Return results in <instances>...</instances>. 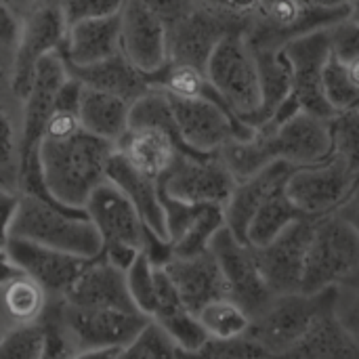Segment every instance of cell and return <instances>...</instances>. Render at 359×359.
Returning <instances> with one entry per match:
<instances>
[{
    "label": "cell",
    "instance_id": "6",
    "mask_svg": "<svg viewBox=\"0 0 359 359\" xmlns=\"http://www.w3.org/2000/svg\"><path fill=\"white\" fill-rule=\"evenodd\" d=\"M177 135L191 158L221 154L233 139L252 137L255 128L233 116L223 103L210 99H189L164 93Z\"/></svg>",
    "mask_w": 359,
    "mask_h": 359
},
{
    "label": "cell",
    "instance_id": "46",
    "mask_svg": "<svg viewBox=\"0 0 359 359\" xmlns=\"http://www.w3.org/2000/svg\"><path fill=\"white\" fill-rule=\"evenodd\" d=\"M337 215L341 219H345L359 233V181L355 183V187L351 189V194L347 196V200L339 206Z\"/></svg>",
    "mask_w": 359,
    "mask_h": 359
},
{
    "label": "cell",
    "instance_id": "53",
    "mask_svg": "<svg viewBox=\"0 0 359 359\" xmlns=\"http://www.w3.org/2000/svg\"><path fill=\"white\" fill-rule=\"evenodd\" d=\"M343 284H347V286H355V288H359V265L355 267V271H353V273H351V276H349V278H347V280H345Z\"/></svg>",
    "mask_w": 359,
    "mask_h": 359
},
{
    "label": "cell",
    "instance_id": "54",
    "mask_svg": "<svg viewBox=\"0 0 359 359\" xmlns=\"http://www.w3.org/2000/svg\"><path fill=\"white\" fill-rule=\"evenodd\" d=\"M15 2H19V4H32V2H38V0H15Z\"/></svg>",
    "mask_w": 359,
    "mask_h": 359
},
{
    "label": "cell",
    "instance_id": "10",
    "mask_svg": "<svg viewBox=\"0 0 359 359\" xmlns=\"http://www.w3.org/2000/svg\"><path fill=\"white\" fill-rule=\"evenodd\" d=\"M67 21L61 13L57 0H38L34 2L27 17L21 21L19 38L15 44L11 86L19 99H25L29 93L34 69L38 61L50 53H59L65 42Z\"/></svg>",
    "mask_w": 359,
    "mask_h": 359
},
{
    "label": "cell",
    "instance_id": "12",
    "mask_svg": "<svg viewBox=\"0 0 359 359\" xmlns=\"http://www.w3.org/2000/svg\"><path fill=\"white\" fill-rule=\"evenodd\" d=\"M292 67V90L290 101L299 111L330 120L337 111L330 107L324 93V67L330 57L328 32L305 34L284 46Z\"/></svg>",
    "mask_w": 359,
    "mask_h": 359
},
{
    "label": "cell",
    "instance_id": "21",
    "mask_svg": "<svg viewBox=\"0 0 359 359\" xmlns=\"http://www.w3.org/2000/svg\"><path fill=\"white\" fill-rule=\"evenodd\" d=\"M116 147L137 170H141L151 179L164 177V172L172 166L179 154L187 156L177 135L175 122L166 126H158V124L128 126L126 135Z\"/></svg>",
    "mask_w": 359,
    "mask_h": 359
},
{
    "label": "cell",
    "instance_id": "44",
    "mask_svg": "<svg viewBox=\"0 0 359 359\" xmlns=\"http://www.w3.org/2000/svg\"><path fill=\"white\" fill-rule=\"evenodd\" d=\"M17 206H19V196L0 187V248H4L8 244Z\"/></svg>",
    "mask_w": 359,
    "mask_h": 359
},
{
    "label": "cell",
    "instance_id": "51",
    "mask_svg": "<svg viewBox=\"0 0 359 359\" xmlns=\"http://www.w3.org/2000/svg\"><path fill=\"white\" fill-rule=\"evenodd\" d=\"M198 4H204V6H212V8H221V11H225L227 0H198Z\"/></svg>",
    "mask_w": 359,
    "mask_h": 359
},
{
    "label": "cell",
    "instance_id": "4",
    "mask_svg": "<svg viewBox=\"0 0 359 359\" xmlns=\"http://www.w3.org/2000/svg\"><path fill=\"white\" fill-rule=\"evenodd\" d=\"M208 82L233 116L248 124L261 109V80L255 50L244 29H233L212 50L206 69Z\"/></svg>",
    "mask_w": 359,
    "mask_h": 359
},
{
    "label": "cell",
    "instance_id": "18",
    "mask_svg": "<svg viewBox=\"0 0 359 359\" xmlns=\"http://www.w3.org/2000/svg\"><path fill=\"white\" fill-rule=\"evenodd\" d=\"M6 250L21 273L32 278L48 299H61L88 261L21 238H8Z\"/></svg>",
    "mask_w": 359,
    "mask_h": 359
},
{
    "label": "cell",
    "instance_id": "17",
    "mask_svg": "<svg viewBox=\"0 0 359 359\" xmlns=\"http://www.w3.org/2000/svg\"><path fill=\"white\" fill-rule=\"evenodd\" d=\"M120 53L145 76L168 63V27L143 0H126L120 8Z\"/></svg>",
    "mask_w": 359,
    "mask_h": 359
},
{
    "label": "cell",
    "instance_id": "47",
    "mask_svg": "<svg viewBox=\"0 0 359 359\" xmlns=\"http://www.w3.org/2000/svg\"><path fill=\"white\" fill-rule=\"evenodd\" d=\"M17 276H21V269L15 265V261L11 259L6 246L0 248V286L8 284L11 280H15Z\"/></svg>",
    "mask_w": 359,
    "mask_h": 359
},
{
    "label": "cell",
    "instance_id": "25",
    "mask_svg": "<svg viewBox=\"0 0 359 359\" xmlns=\"http://www.w3.org/2000/svg\"><path fill=\"white\" fill-rule=\"evenodd\" d=\"M120 53V13L78 21L67 27L59 48L65 65H90Z\"/></svg>",
    "mask_w": 359,
    "mask_h": 359
},
{
    "label": "cell",
    "instance_id": "16",
    "mask_svg": "<svg viewBox=\"0 0 359 359\" xmlns=\"http://www.w3.org/2000/svg\"><path fill=\"white\" fill-rule=\"evenodd\" d=\"M313 221L301 219L265 246L252 248L259 271L273 297L301 292Z\"/></svg>",
    "mask_w": 359,
    "mask_h": 359
},
{
    "label": "cell",
    "instance_id": "29",
    "mask_svg": "<svg viewBox=\"0 0 359 359\" xmlns=\"http://www.w3.org/2000/svg\"><path fill=\"white\" fill-rule=\"evenodd\" d=\"M301 219H307V217L288 198L286 183H284L276 187L273 191H269L267 198L259 204L246 229V244L252 248L265 246L276 236H280L286 227H290L292 223Z\"/></svg>",
    "mask_w": 359,
    "mask_h": 359
},
{
    "label": "cell",
    "instance_id": "15",
    "mask_svg": "<svg viewBox=\"0 0 359 359\" xmlns=\"http://www.w3.org/2000/svg\"><path fill=\"white\" fill-rule=\"evenodd\" d=\"M233 29H246V25L221 8L198 4L168 27V61L204 72L217 44Z\"/></svg>",
    "mask_w": 359,
    "mask_h": 359
},
{
    "label": "cell",
    "instance_id": "32",
    "mask_svg": "<svg viewBox=\"0 0 359 359\" xmlns=\"http://www.w3.org/2000/svg\"><path fill=\"white\" fill-rule=\"evenodd\" d=\"M221 227H225L223 208L204 206L189 227L172 242V257H196L210 250V242Z\"/></svg>",
    "mask_w": 359,
    "mask_h": 359
},
{
    "label": "cell",
    "instance_id": "55",
    "mask_svg": "<svg viewBox=\"0 0 359 359\" xmlns=\"http://www.w3.org/2000/svg\"><path fill=\"white\" fill-rule=\"evenodd\" d=\"M4 332H6V330H2V328H0V334H4Z\"/></svg>",
    "mask_w": 359,
    "mask_h": 359
},
{
    "label": "cell",
    "instance_id": "22",
    "mask_svg": "<svg viewBox=\"0 0 359 359\" xmlns=\"http://www.w3.org/2000/svg\"><path fill=\"white\" fill-rule=\"evenodd\" d=\"M164 271L191 313H198L215 299L229 297L221 267L210 250L196 257H172Z\"/></svg>",
    "mask_w": 359,
    "mask_h": 359
},
{
    "label": "cell",
    "instance_id": "33",
    "mask_svg": "<svg viewBox=\"0 0 359 359\" xmlns=\"http://www.w3.org/2000/svg\"><path fill=\"white\" fill-rule=\"evenodd\" d=\"M330 156L359 181V109L339 111L330 120Z\"/></svg>",
    "mask_w": 359,
    "mask_h": 359
},
{
    "label": "cell",
    "instance_id": "26",
    "mask_svg": "<svg viewBox=\"0 0 359 359\" xmlns=\"http://www.w3.org/2000/svg\"><path fill=\"white\" fill-rule=\"evenodd\" d=\"M130 105L118 95L82 84L78 122L86 133L118 145L130 126Z\"/></svg>",
    "mask_w": 359,
    "mask_h": 359
},
{
    "label": "cell",
    "instance_id": "45",
    "mask_svg": "<svg viewBox=\"0 0 359 359\" xmlns=\"http://www.w3.org/2000/svg\"><path fill=\"white\" fill-rule=\"evenodd\" d=\"M21 21L13 13V8L0 0V48H15L19 38Z\"/></svg>",
    "mask_w": 359,
    "mask_h": 359
},
{
    "label": "cell",
    "instance_id": "13",
    "mask_svg": "<svg viewBox=\"0 0 359 359\" xmlns=\"http://www.w3.org/2000/svg\"><path fill=\"white\" fill-rule=\"evenodd\" d=\"M358 179L332 156L318 164L297 166L288 181L286 194L307 219H320L339 210Z\"/></svg>",
    "mask_w": 359,
    "mask_h": 359
},
{
    "label": "cell",
    "instance_id": "1",
    "mask_svg": "<svg viewBox=\"0 0 359 359\" xmlns=\"http://www.w3.org/2000/svg\"><path fill=\"white\" fill-rule=\"evenodd\" d=\"M116 145L86 133L78 116L53 111L38 147V162L50 198L69 208H84L105 181V166Z\"/></svg>",
    "mask_w": 359,
    "mask_h": 359
},
{
    "label": "cell",
    "instance_id": "38",
    "mask_svg": "<svg viewBox=\"0 0 359 359\" xmlns=\"http://www.w3.org/2000/svg\"><path fill=\"white\" fill-rule=\"evenodd\" d=\"M44 332L40 322L21 324L0 334V359H42Z\"/></svg>",
    "mask_w": 359,
    "mask_h": 359
},
{
    "label": "cell",
    "instance_id": "23",
    "mask_svg": "<svg viewBox=\"0 0 359 359\" xmlns=\"http://www.w3.org/2000/svg\"><path fill=\"white\" fill-rule=\"evenodd\" d=\"M105 179L111 181L137 208L143 225L154 231L156 236L168 240V229H166V215L160 198V187L158 179H151L137 170L116 147V151L109 156L107 166H105ZM170 242V240H168Z\"/></svg>",
    "mask_w": 359,
    "mask_h": 359
},
{
    "label": "cell",
    "instance_id": "41",
    "mask_svg": "<svg viewBox=\"0 0 359 359\" xmlns=\"http://www.w3.org/2000/svg\"><path fill=\"white\" fill-rule=\"evenodd\" d=\"M334 313L345 332L359 345V288L347 284L337 286Z\"/></svg>",
    "mask_w": 359,
    "mask_h": 359
},
{
    "label": "cell",
    "instance_id": "43",
    "mask_svg": "<svg viewBox=\"0 0 359 359\" xmlns=\"http://www.w3.org/2000/svg\"><path fill=\"white\" fill-rule=\"evenodd\" d=\"M19 139L8 111L0 105V166H8L17 160Z\"/></svg>",
    "mask_w": 359,
    "mask_h": 359
},
{
    "label": "cell",
    "instance_id": "8",
    "mask_svg": "<svg viewBox=\"0 0 359 359\" xmlns=\"http://www.w3.org/2000/svg\"><path fill=\"white\" fill-rule=\"evenodd\" d=\"M349 15V8H322L313 0H261L259 15L244 36L252 48H284L288 42L328 29Z\"/></svg>",
    "mask_w": 359,
    "mask_h": 359
},
{
    "label": "cell",
    "instance_id": "27",
    "mask_svg": "<svg viewBox=\"0 0 359 359\" xmlns=\"http://www.w3.org/2000/svg\"><path fill=\"white\" fill-rule=\"evenodd\" d=\"M65 67L67 74L80 80L84 86L118 95L130 103H135L151 88L147 76L141 74L137 67H133L122 53L90 65H65Z\"/></svg>",
    "mask_w": 359,
    "mask_h": 359
},
{
    "label": "cell",
    "instance_id": "39",
    "mask_svg": "<svg viewBox=\"0 0 359 359\" xmlns=\"http://www.w3.org/2000/svg\"><path fill=\"white\" fill-rule=\"evenodd\" d=\"M61 6V13L67 21V27L86 21V19H99L107 15L120 13L126 0H57Z\"/></svg>",
    "mask_w": 359,
    "mask_h": 359
},
{
    "label": "cell",
    "instance_id": "3",
    "mask_svg": "<svg viewBox=\"0 0 359 359\" xmlns=\"http://www.w3.org/2000/svg\"><path fill=\"white\" fill-rule=\"evenodd\" d=\"M337 288L316 294L292 292L273 297L271 303L250 322L246 337L255 341L269 359L286 358L294 351L320 318L334 305Z\"/></svg>",
    "mask_w": 359,
    "mask_h": 359
},
{
    "label": "cell",
    "instance_id": "37",
    "mask_svg": "<svg viewBox=\"0 0 359 359\" xmlns=\"http://www.w3.org/2000/svg\"><path fill=\"white\" fill-rule=\"evenodd\" d=\"M324 93L337 114L359 109V88L351 82L345 63L339 61L332 53L324 67Z\"/></svg>",
    "mask_w": 359,
    "mask_h": 359
},
{
    "label": "cell",
    "instance_id": "31",
    "mask_svg": "<svg viewBox=\"0 0 359 359\" xmlns=\"http://www.w3.org/2000/svg\"><path fill=\"white\" fill-rule=\"evenodd\" d=\"M196 316L202 328L206 330L208 339H215V341L240 339L248 332L250 322H252V318L229 297L210 301Z\"/></svg>",
    "mask_w": 359,
    "mask_h": 359
},
{
    "label": "cell",
    "instance_id": "5",
    "mask_svg": "<svg viewBox=\"0 0 359 359\" xmlns=\"http://www.w3.org/2000/svg\"><path fill=\"white\" fill-rule=\"evenodd\" d=\"M359 265V233L337 212L313 221L301 292L341 286Z\"/></svg>",
    "mask_w": 359,
    "mask_h": 359
},
{
    "label": "cell",
    "instance_id": "11",
    "mask_svg": "<svg viewBox=\"0 0 359 359\" xmlns=\"http://www.w3.org/2000/svg\"><path fill=\"white\" fill-rule=\"evenodd\" d=\"M59 318L74 353L88 349H124L149 322L139 311L86 309L59 299Z\"/></svg>",
    "mask_w": 359,
    "mask_h": 359
},
{
    "label": "cell",
    "instance_id": "48",
    "mask_svg": "<svg viewBox=\"0 0 359 359\" xmlns=\"http://www.w3.org/2000/svg\"><path fill=\"white\" fill-rule=\"evenodd\" d=\"M120 349H88V351H78L69 359H118Z\"/></svg>",
    "mask_w": 359,
    "mask_h": 359
},
{
    "label": "cell",
    "instance_id": "14",
    "mask_svg": "<svg viewBox=\"0 0 359 359\" xmlns=\"http://www.w3.org/2000/svg\"><path fill=\"white\" fill-rule=\"evenodd\" d=\"M210 252L221 267L229 299L255 320L271 303L273 294L259 271L252 246L242 244L227 227H221L210 242Z\"/></svg>",
    "mask_w": 359,
    "mask_h": 359
},
{
    "label": "cell",
    "instance_id": "52",
    "mask_svg": "<svg viewBox=\"0 0 359 359\" xmlns=\"http://www.w3.org/2000/svg\"><path fill=\"white\" fill-rule=\"evenodd\" d=\"M349 19L355 21L359 25V0H353L351 6H349Z\"/></svg>",
    "mask_w": 359,
    "mask_h": 359
},
{
    "label": "cell",
    "instance_id": "50",
    "mask_svg": "<svg viewBox=\"0 0 359 359\" xmlns=\"http://www.w3.org/2000/svg\"><path fill=\"white\" fill-rule=\"evenodd\" d=\"M345 67H347V74H349L351 82H353V84L359 88V57L351 59V61H347V63H345Z\"/></svg>",
    "mask_w": 359,
    "mask_h": 359
},
{
    "label": "cell",
    "instance_id": "2",
    "mask_svg": "<svg viewBox=\"0 0 359 359\" xmlns=\"http://www.w3.org/2000/svg\"><path fill=\"white\" fill-rule=\"evenodd\" d=\"M11 238L29 240L82 259H93L103 248L101 236L84 208L59 206L25 194L19 196Z\"/></svg>",
    "mask_w": 359,
    "mask_h": 359
},
{
    "label": "cell",
    "instance_id": "19",
    "mask_svg": "<svg viewBox=\"0 0 359 359\" xmlns=\"http://www.w3.org/2000/svg\"><path fill=\"white\" fill-rule=\"evenodd\" d=\"M84 212L99 231L103 246L124 244L141 250L145 225L130 200L111 181L105 179L95 187L84 204Z\"/></svg>",
    "mask_w": 359,
    "mask_h": 359
},
{
    "label": "cell",
    "instance_id": "49",
    "mask_svg": "<svg viewBox=\"0 0 359 359\" xmlns=\"http://www.w3.org/2000/svg\"><path fill=\"white\" fill-rule=\"evenodd\" d=\"M322 8H349L353 0H313Z\"/></svg>",
    "mask_w": 359,
    "mask_h": 359
},
{
    "label": "cell",
    "instance_id": "28",
    "mask_svg": "<svg viewBox=\"0 0 359 359\" xmlns=\"http://www.w3.org/2000/svg\"><path fill=\"white\" fill-rule=\"evenodd\" d=\"M252 50L259 65L261 109L248 122V126L259 128L265 122H269L276 116V111L288 101L292 90V67L284 48H252Z\"/></svg>",
    "mask_w": 359,
    "mask_h": 359
},
{
    "label": "cell",
    "instance_id": "9",
    "mask_svg": "<svg viewBox=\"0 0 359 359\" xmlns=\"http://www.w3.org/2000/svg\"><path fill=\"white\" fill-rule=\"evenodd\" d=\"M236 177L219 154L191 158L179 154L172 166L158 179L160 196L191 206H225L233 194Z\"/></svg>",
    "mask_w": 359,
    "mask_h": 359
},
{
    "label": "cell",
    "instance_id": "24",
    "mask_svg": "<svg viewBox=\"0 0 359 359\" xmlns=\"http://www.w3.org/2000/svg\"><path fill=\"white\" fill-rule=\"evenodd\" d=\"M294 168L297 166H292L288 162H271L269 166L261 168L252 177L236 183L231 198L223 206L225 227L236 236V240L246 244V229H248V223H250L252 215L257 212L259 204L267 198L269 191L284 185Z\"/></svg>",
    "mask_w": 359,
    "mask_h": 359
},
{
    "label": "cell",
    "instance_id": "20",
    "mask_svg": "<svg viewBox=\"0 0 359 359\" xmlns=\"http://www.w3.org/2000/svg\"><path fill=\"white\" fill-rule=\"evenodd\" d=\"M65 303L86 309L139 311L126 288V273L111 265L101 252L86 261L82 271L61 297ZM141 313V311H139Z\"/></svg>",
    "mask_w": 359,
    "mask_h": 359
},
{
    "label": "cell",
    "instance_id": "7",
    "mask_svg": "<svg viewBox=\"0 0 359 359\" xmlns=\"http://www.w3.org/2000/svg\"><path fill=\"white\" fill-rule=\"evenodd\" d=\"M65 78H67V67L59 53H50L42 57L34 69L29 93L23 99L25 101L23 128H21L19 151H17V177L21 187H32L36 185V181L38 183L42 181L38 147L53 114L55 95Z\"/></svg>",
    "mask_w": 359,
    "mask_h": 359
},
{
    "label": "cell",
    "instance_id": "30",
    "mask_svg": "<svg viewBox=\"0 0 359 359\" xmlns=\"http://www.w3.org/2000/svg\"><path fill=\"white\" fill-rule=\"evenodd\" d=\"M46 303V292L23 273L11 280L8 284L0 286V313L6 320H11L13 326L38 322Z\"/></svg>",
    "mask_w": 359,
    "mask_h": 359
},
{
    "label": "cell",
    "instance_id": "36",
    "mask_svg": "<svg viewBox=\"0 0 359 359\" xmlns=\"http://www.w3.org/2000/svg\"><path fill=\"white\" fill-rule=\"evenodd\" d=\"M124 273H126V288L135 307L151 320L156 311V265L141 250Z\"/></svg>",
    "mask_w": 359,
    "mask_h": 359
},
{
    "label": "cell",
    "instance_id": "40",
    "mask_svg": "<svg viewBox=\"0 0 359 359\" xmlns=\"http://www.w3.org/2000/svg\"><path fill=\"white\" fill-rule=\"evenodd\" d=\"M326 32H328L330 53L339 61L347 63L359 57V25L349 19V15L337 21L334 25H330Z\"/></svg>",
    "mask_w": 359,
    "mask_h": 359
},
{
    "label": "cell",
    "instance_id": "42",
    "mask_svg": "<svg viewBox=\"0 0 359 359\" xmlns=\"http://www.w3.org/2000/svg\"><path fill=\"white\" fill-rule=\"evenodd\" d=\"M143 2L166 23V27L175 25L198 6V0H143Z\"/></svg>",
    "mask_w": 359,
    "mask_h": 359
},
{
    "label": "cell",
    "instance_id": "35",
    "mask_svg": "<svg viewBox=\"0 0 359 359\" xmlns=\"http://www.w3.org/2000/svg\"><path fill=\"white\" fill-rule=\"evenodd\" d=\"M118 359H181V349L160 324L149 320L141 332L124 349H120Z\"/></svg>",
    "mask_w": 359,
    "mask_h": 359
},
{
    "label": "cell",
    "instance_id": "34",
    "mask_svg": "<svg viewBox=\"0 0 359 359\" xmlns=\"http://www.w3.org/2000/svg\"><path fill=\"white\" fill-rule=\"evenodd\" d=\"M154 322L160 324L162 330L172 339V343L185 353H194V351L202 349L208 341V334L202 328L198 316L191 313L185 305L175 307V309L154 318Z\"/></svg>",
    "mask_w": 359,
    "mask_h": 359
}]
</instances>
